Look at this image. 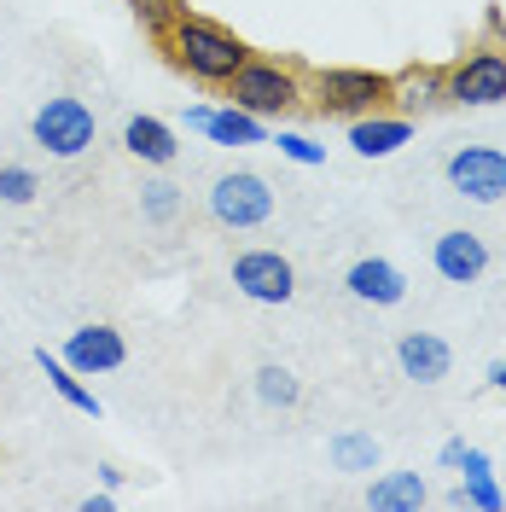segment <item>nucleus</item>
I'll use <instances>...</instances> for the list:
<instances>
[{
	"label": "nucleus",
	"mask_w": 506,
	"mask_h": 512,
	"mask_svg": "<svg viewBox=\"0 0 506 512\" xmlns=\"http://www.w3.org/2000/svg\"><path fill=\"white\" fill-rule=\"evenodd\" d=\"M163 53H169L175 70H187L192 82H210V88H227V82L245 70V59H251V47H245L233 30L198 18V12H187V6H181V18L163 30Z\"/></svg>",
	"instance_id": "obj_1"
},
{
	"label": "nucleus",
	"mask_w": 506,
	"mask_h": 512,
	"mask_svg": "<svg viewBox=\"0 0 506 512\" xmlns=\"http://www.w3.org/2000/svg\"><path fill=\"white\" fill-rule=\"evenodd\" d=\"M297 99H303V76L274 59H245V70L227 82V105H239L251 117H285Z\"/></svg>",
	"instance_id": "obj_2"
},
{
	"label": "nucleus",
	"mask_w": 506,
	"mask_h": 512,
	"mask_svg": "<svg viewBox=\"0 0 506 512\" xmlns=\"http://www.w3.org/2000/svg\"><path fill=\"white\" fill-rule=\"evenodd\" d=\"M315 105H320V117H367V111H384L390 105V76L384 70H355V64L320 70Z\"/></svg>",
	"instance_id": "obj_3"
},
{
	"label": "nucleus",
	"mask_w": 506,
	"mask_h": 512,
	"mask_svg": "<svg viewBox=\"0 0 506 512\" xmlns=\"http://www.w3.org/2000/svg\"><path fill=\"white\" fill-rule=\"evenodd\" d=\"M30 134H35V146L53 152V158H82V152L94 146V111H88L82 99L59 94V99H47V105L35 111Z\"/></svg>",
	"instance_id": "obj_4"
},
{
	"label": "nucleus",
	"mask_w": 506,
	"mask_h": 512,
	"mask_svg": "<svg viewBox=\"0 0 506 512\" xmlns=\"http://www.w3.org/2000/svg\"><path fill=\"white\" fill-rule=\"evenodd\" d=\"M210 216L222 227H262L274 216V187L256 169H233L210 187Z\"/></svg>",
	"instance_id": "obj_5"
},
{
	"label": "nucleus",
	"mask_w": 506,
	"mask_h": 512,
	"mask_svg": "<svg viewBox=\"0 0 506 512\" xmlns=\"http://www.w3.org/2000/svg\"><path fill=\"white\" fill-rule=\"evenodd\" d=\"M506 99V53L477 47L460 64H448V105H501Z\"/></svg>",
	"instance_id": "obj_6"
},
{
	"label": "nucleus",
	"mask_w": 506,
	"mask_h": 512,
	"mask_svg": "<svg viewBox=\"0 0 506 512\" xmlns=\"http://www.w3.org/2000/svg\"><path fill=\"white\" fill-rule=\"evenodd\" d=\"M448 187L472 204H501L506 198V152L501 146H460L448 158Z\"/></svg>",
	"instance_id": "obj_7"
},
{
	"label": "nucleus",
	"mask_w": 506,
	"mask_h": 512,
	"mask_svg": "<svg viewBox=\"0 0 506 512\" xmlns=\"http://www.w3.org/2000/svg\"><path fill=\"white\" fill-rule=\"evenodd\" d=\"M233 286L251 303H291L297 297V268L280 251H245L233 256Z\"/></svg>",
	"instance_id": "obj_8"
},
{
	"label": "nucleus",
	"mask_w": 506,
	"mask_h": 512,
	"mask_svg": "<svg viewBox=\"0 0 506 512\" xmlns=\"http://www.w3.org/2000/svg\"><path fill=\"white\" fill-rule=\"evenodd\" d=\"M64 361L82 373V379H94V373H117L128 361V344L117 326H82V332H70L64 338Z\"/></svg>",
	"instance_id": "obj_9"
},
{
	"label": "nucleus",
	"mask_w": 506,
	"mask_h": 512,
	"mask_svg": "<svg viewBox=\"0 0 506 512\" xmlns=\"http://www.w3.org/2000/svg\"><path fill=\"white\" fill-rule=\"evenodd\" d=\"M431 262H437V274H443L448 286H472L477 274L489 268V245L477 239L472 227H448L443 239L431 245Z\"/></svg>",
	"instance_id": "obj_10"
},
{
	"label": "nucleus",
	"mask_w": 506,
	"mask_h": 512,
	"mask_svg": "<svg viewBox=\"0 0 506 512\" xmlns=\"http://www.w3.org/2000/svg\"><path fill=\"white\" fill-rule=\"evenodd\" d=\"M344 291L361 297V303H373V309H390V303L408 297V274L396 262H384V256H361V262H349Z\"/></svg>",
	"instance_id": "obj_11"
},
{
	"label": "nucleus",
	"mask_w": 506,
	"mask_h": 512,
	"mask_svg": "<svg viewBox=\"0 0 506 512\" xmlns=\"http://www.w3.org/2000/svg\"><path fill=\"white\" fill-rule=\"evenodd\" d=\"M413 140V117L402 111H367V117H349V146L361 158H390Z\"/></svg>",
	"instance_id": "obj_12"
},
{
	"label": "nucleus",
	"mask_w": 506,
	"mask_h": 512,
	"mask_svg": "<svg viewBox=\"0 0 506 512\" xmlns=\"http://www.w3.org/2000/svg\"><path fill=\"white\" fill-rule=\"evenodd\" d=\"M390 105H402V117L448 105V70L443 64H408L402 76H390Z\"/></svg>",
	"instance_id": "obj_13"
},
{
	"label": "nucleus",
	"mask_w": 506,
	"mask_h": 512,
	"mask_svg": "<svg viewBox=\"0 0 506 512\" xmlns=\"http://www.w3.org/2000/svg\"><path fill=\"white\" fill-rule=\"evenodd\" d=\"M396 367H402L413 384H437V379H448L454 350H448V338H437V332H402V344H396Z\"/></svg>",
	"instance_id": "obj_14"
},
{
	"label": "nucleus",
	"mask_w": 506,
	"mask_h": 512,
	"mask_svg": "<svg viewBox=\"0 0 506 512\" xmlns=\"http://www.w3.org/2000/svg\"><path fill=\"white\" fill-rule=\"evenodd\" d=\"M123 146H128V158L152 163V169H163V163L181 158V140H175V128L163 123V117H128Z\"/></svg>",
	"instance_id": "obj_15"
},
{
	"label": "nucleus",
	"mask_w": 506,
	"mask_h": 512,
	"mask_svg": "<svg viewBox=\"0 0 506 512\" xmlns=\"http://www.w3.org/2000/svg\"><path fill=\"white\" fill-rule=\"evenodd\" d=\"M425 501H431V489H425L419 472H384V478H373V489H367V507L373 512H419Z\"/></svg>",
	"instance_id": "obj_16"
},
{
	"label": "nucleus",
	"mask_w": 506,
	"mask_h": 512,
	"mask_svg": "<svg viewBox=\"0 0 506 512\" xmlns=\"http://www.w3.org/2000/svg\"><path fill=\"white\" fill-rule=\"evenodd\" d=\"M198 134H210L216 146H262L268 140V123L262 117H251V111H239V105H210V117H204V128Z\"/></svg>",
	"instance_id": "obj_17"
},
{
	"label": "nucleus",
	"mask_w": 506,
	"mask_h": 512,
	"mask_svg": "<svg viewBox=\"0 0 506 512\" xmlns=\"http://www.w3.org/2000/svg\"><path fill=\"white\" fill-rule=\"evenodd\" d=\"M35 361H41V373H47V384L59 390L64 402H70V408H82V414H94V419H99V396L88 390V384H82V373H76V367H70L64 355H53V350H35Z\"/></svg>",
	"instance_id": "obj_18"
},
{
	"label": "nucleus",
	"mask_w": 506,
	"mask_h": 512,
	"mask_svg": "<svg viewBox=\"0 0 506 512\" xmlns=\"http://www.w3.org/2000/svg\"><path fill=\"white\" fill-rule=\"evenodd\" d=\"M332 466L338 472H379V443L367 431H338L332 437Z\"/></svg>",
	"instance_id": "obj_19"
},
{
	"label": "nucleus",
	"mask_w": 506,
	"mask_h": 512,
	"mask_svg": "<svg viewBox=\"0 0 506 512\" xmlns=\"http://www.w3.org/2000/svg\"><path fill=\"white\" fill-rule=\"evenodd\" d=\"M256 396L268 402V408H297L303 402V384H297V373L291 367H256Z\"/></svg>",
	"instance_id": "obj_20"
},
{
	"label": "nucleus",
	"mask_w": 506,
	"mask_h": 512,
	"mask_svg": "<svg viewBox=\"0 0 506 512\" xmlns=\"http://www.w3.org/2000/svg\"><path fill=\"white\" fill-rule=\"evenodd\" d=\"M448 507L501 512V507H506V495H501V483H495V472H477V478H466L460 489H448Z\"/></svg>",
	"instance_id": "obj_21"
},
{
	"label": "nucleus",
	"mask_w": 506,
	"mask_h": 512,
	"mask_svg": "<svg viewBox=\"0 0 506 512\" xmlns=\"http://www.w3.org/2000/svg\"><path fill=\"white\" fill-rule=\"evenodd\" d=\"M140 210H146V222H175L181 216V187L175 181H146L140 187Z\"/></svg>",
	"instance_id": "obj_22"
},
{
	"label": "nucleus",
	"mask_w": 506,
	"mask_h": 512,
	"mask_svg": "<svg viewBox=\"0 0 506 512\" xmlns=\"http://www.w3.org/2000/svg\"><path fill=\"white\" fill-rule=\"evenodd\" d=\"M41 192V175L24 169V163H0V204H35Z\"/></svg>",
	"instance_id": "obj_23"
},
{
	"label": "nucleus",
	"mask_w": 506,
	"mask_h": 512,
	"mask_svg": "<svg viewBox=\"0 0 506 512\" xmlns=\"http://www.w3.org/2000/svg\"><path fill=\"white\" fill-rule=\"evenodd\" d=\"M123 6L134 12V24L152 30V35H163L175 18H181V0H123Z\"/></svg>",
	"instance_id": "obj_24"
},
{
	"label": "nucleus",
	"mask_w": 506,
	"mask_h": 512,
	"mask_svg": "<svg viewBox=\"0 0 506 512\" xmlns=\"http://www.w3.org/2000/svg\"><path fill=\"white\" fill-rule=\"evenodd\" d=\"M274 146H280L291 163H309V169H315V163H326V146H315L309 134H291V128H280V140H274Z\"/></svg>",
	"instance_id": "obj_25"
},
{
	"label": "nucleus",
	"mask_w": 506,
	"mask_h": 512,
	"mask_svg": "<svg viewBox=\"0 0 506 512\" xmlns=\"http://www.w3.org/2000/svg\"><path fill=\"white\" fill-rule=\"evenodd\" d=\"M82 512H111V489H99V495H88V501H82Z\"/></svg>",
	"instance_id": "obj_26"
},
{
	"label": "nucleus",
	"mask_w": 506,
	"mask_h": 512,
	"mask_svg": "<svg viewBox=\"0 0 506 512\" xmlns=\"http://www.w3.org/2000/svg\"><path fill=\"white\" fill-rule=\"evenodd\" d=\"M489 390H501V396H506V361H495V367H489Z\"/></svg>",
	"instance_id": "obj_27"
}]
</instances>
